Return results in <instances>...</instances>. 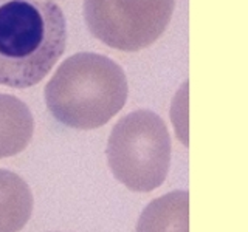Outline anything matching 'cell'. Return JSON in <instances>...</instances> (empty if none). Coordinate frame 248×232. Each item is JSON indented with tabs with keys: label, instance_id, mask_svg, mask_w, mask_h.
I'll return each mask as SVG.
<instances>
[{
	"label": "cell",
	"instance_id": "cell-1",
	"mask_svg": "<svg viewBox=\"0 0 248 232\" xmlns=\"http://www.w3.org/2000/svg\"><path fill=\"white\" fill-rule=\"evenodd\" d=\"M67 22L51 0H0V85L28 88L56 65Z\"/></svg>",
	"mask_w": 248,
	"mask_h": 232
},
{
	"label": "cell",
	"instance_id": "cell-2",
	"mask_svg": "<svg viewBox=\"0 0 248 232\" xmlns=\"http://www.w3.org/2000/svg\"><path fill=\"white\" fill-rule=\"evenodd\" d=\"M129 95L123 68L96 53H78L61 64L45 87V102L62 126L92 130L104 126Z\"/></svg>",
	"mask_w": 248,
	"mask_h": 232
},
{
	"label": "cell",
	"instance_id": "cell-3",
	"mask_svg": "<svg viewBox=\"0 0 248 232\" xmlns=\"http://www.w3.org/2000/svg\"><path fill=\"white\" fill-rule=\"evenodd\" d=\"M106 153L113 176L127 189L155 190L166 180L170 164L166 124L154 112H132L115 124Z\"/></svg>",
	"mask_w": 248,
	"mask_h": 232
},
{
	"label": "cell",
	"instance_id": "cell-4",
	"mask_svg": "<svg viewBox=\"0 0 248 232\" xmlns=\"http://www.w3.org/2000/svg\"><path fill=\"white\" fill-rule=\"evenodd\" d=\"M175 0H84L90 33L107 46L138 51L165 33Z\"/></svg>",
	"mask_w": 248,
	"mask_h": 232
},
{
	"label": "cell",
	"instance_id": "cell-5",
	"mask_svg": "<svg viewBox=\"0 0 248 232\" xmlns=\"http://www.w3.org/2000/svg\"><path fill=\"white\" fill-rule=\"evenodd\" d=\"M137 232H189L188 190H174L151 201L140 215Z\"/></svg>",
	"mask_w": 248,
	"mask_h": 232
},
{
	"label": "cell",
	"instance_id": "cell-6",
	"mask_svg": "<svg viewBox=\"0 0 248 232\" xmlns=\"http://www.w3.org/2000/svg\"><path fill=\"white\" fill-rule=\"evenodd\" d=\"M34 131V119L25 102L0 93V158L27 149Z\"/></svg>",
	"mask_w": 248,
	"mask_h": 232
},
{
	"label": "cell",
	"instance_id": "cell-7",
	"mask_svg": "<svg viewBox=\"0 0 248 232\" xmlns=\"http://www.w3.org/2000/svg\"><path fill=\"white\" fill-rule=\"evenodd\" d=\"M33 212V193L17 174L0 169V232H19Z\"/></svg>",
	"mask_w": 248,
	"mask_h": 232
}]
</instances>
